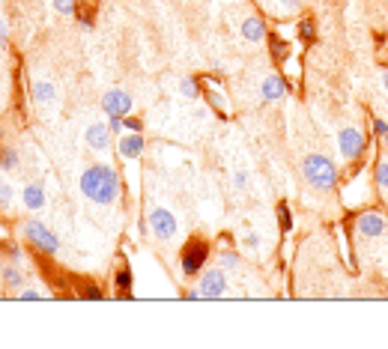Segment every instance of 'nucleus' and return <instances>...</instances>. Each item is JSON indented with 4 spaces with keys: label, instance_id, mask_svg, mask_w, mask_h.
I'll list each match as a JSON object with an SVG mask.
<instances>
[{
    "label": "nucleus",
    "instance_id": "6e6552de",
    "mask_svg": "<svg viewBox=\"0 0 388 349\" xmlns=\"http://www.w3.org/2000/svg\"><path fill=\"white\" fill-rule=\"evenodd\" d=\"M385 230L388 224L380 212H365V215L356 218V233L365 236V239H380V236H385Z\"/></svg>",
    "mask_w": 388,
    "mask_h": 349
},
{
    "label": "nucleus",
    "instance_id": "2f4dec72",
    "mask_svg": "<svg viewBox=\"0 0 388 349\" xmlns=\"http://www.w3.org/2000/svg\"><path fill=\"white\" fill-rule=\"evenodd\" d=\"M126 129L137 132V129H141V122H137V120H132V117H126Z\"/></svg>",
    "mask_w": 388,
    "mask_h": 349
},
{
    "label": "nucleus",
    "instance_id": "a211bd4d",
    "mask_svg": "<svg viewBox=\"0 0 388 349\" xmlns=\"http://www.w3.org/2000/svg\"><path fill=\"white\" fill-rule=\"evenodd\" d=\"M221 269L224 272H227V269H239L242 266V260H239V254H236V251H221Z\"/></svg>",
    "mask_w": 388,
    "mask_h": 349
},
{
    "label": "nucleus",
    "instance_id": "cd10ccee",
    "mask_svg": "<svg viewBox=\"0 0 388 349\" xmlns=\"http://www.w3.org/2000/svg\"><path fill=\"white\" fill-rule=\"evenodd\" d=\"M373 132H377V134H380V138H385V134H388V122L377 120V122H373Z\"/></svg>",
    "mask_w": 388,
    "mask_h": 349
},
{
    "label": "nucleus",
    "instance_id": "4be33fe9",
    "mask_svg": "<svg viewBox=\"0 0 388 349\" xmlns=\"http://www.w3.org/2000/svg\"><path fill=\"white\" fill-rule=\"evenodd\" d=\"M12 206V185L6 179H0V209H9Z\"/></svg>",
    "mask_w": 388,
    "mask_h": 349
},
{
    "label": "nucleus",
    "instance_id": "423d86ee",
    "mask_svg": "<svg viewBox=\"0 0 388 349\" xmlns=\"http://www.w3.org/2000/svg\"><path fill=\"white\" fill-rule=\"evenodd\" d=\"M177 230H180V224H177V218H173L170 209H153L149 212V233H153L156 239L168 242V239L177 236Z\"/></svg>",
    "mask_w": 388,
    "mask_h": 349
},
{
    "label": "nucleus",
    "instance_id": "bb28decb",
    "mask_svg": "<svg viewBox=\"0 0 388 349\" xmlns=\"http://www.w3.org/2000/svg\"><path fill=\"white\" fill-rule=\"evenodd\" d=\"M117 284H120V290H129V286H132V275H129V272H120Z\"/></svg>",
    "mask_w": 388,
    "mask_h": 349
},
{
    "label": "nucleus",
    "instance_id": "1a4fd4ad",
    "mask_svg": "<svg viewBox=\"0 0 388 349\" xmlns=\"http://www.w3.org/2000/svg\"><path fill=\"white\" fill-rule=\"evenodd\" d=\"M111 126L108 122H90L87 126V132H84V141H87V146L93 149V153H108L111 149Z\"/></svg>",
    "mask_w": 388,
    "mask_h": 349
},
{
    "label": "nucleus",
    "instance_id": "9d476101",
    "mask_svg": "<svg viewBox=\"0 0 388 349\" xmlns=\"http://www.w3.org/2000/svg\"><path fill=\"white\" fill-rule=\"evenodd\" d=\"M206 257H209V248L204 242H192L189 248H185V254H182V272H185V275H197V272L204 269Z\"/></svg>",
    "mask_w": 388,
    "mask_h": 349
},
{
    "label": "nucleus",
    "instance_id": "c756f323",
    "mask_svg": "<svg viewBox=\"0 0 388 349\" xmlns=\"http://www.w3.org/2000/svg\"><path fill=\"white\" fill-rule=\"evenodd\" d=\"M245 245H248V248H257V245H260V236H257V233H248V236H245Z\"/></svg>",
    "mask_w": 388,
    "mask_h": 349
},
{
    "label": "nucleus",
    "instance_id": "412c9836",
    "mask_svg": "<svg viewBox=\"0 0 388 349\" xmlns=\"http://www.w3.org/2000/svg\"><path fill=\"white\" fill-rule=\"evenodd\" d=\"M15 298H21V302H39V298H45V293L33 290V286H21V290L15 293Z\"/></svg>",
    "mask_w": 388,
    "mask_h": 349
},
{
    "label": "nucleus",
    "instance_id": "2eb2a0df",
    "mask_svg": "<svg viewBox=\"0 0 388 349\" xmlns=\"http://www.w3.org/2000/svg\"><path fill=\"white\" fill-rule=\"evenodd\" d=\"M21 201L27 209H42L45 206V191H42V185H36V182H27L24 185V191H21Z\"/></svg>",
    "mask_w": 388,
    "mask_h": 349
},
{
    "label": "nucleus",
    "instance_id": "a878e982",
    "mask_svg": "<svg viewBox=\"0 0 388 349\" xmlns=\"http://www.w3.org/2000/svg\"><path fill=\"white\" fill-rule=\"evenodd\" d=\"M284 12H293V9H302V0H278Z\"/></svg>",
    "mask_w": 388,
    "mask_h": 349
},
{
    "label": "nucleus",
    "instance_id": "4468645a",
    "mask_svg": "<svg viewBox=\"0 0 388 349\" xmlns=\"http://www.w3.org/2000/svg\"><path fill=\"white\" fill-rule=\"evenodd\" d=\"M33 102L36 105H54L57 102V87L51 81H36L33 84Z\"/></svg>",
    "mask_w": 388,
    "mask_h": 349
},
{
    "label": "nucleus",
    "instance_id": "393cba45",
    "mask_svg": "<svg viewBox=\"0 0 388 349\" xmlns=\"http://www.w3.org/2000/svg\"><path fill=\"white\" fill-rule=\"evenodd\" d=\"M233 185H236V189H239V191H242V189H245V185H248V173H242V170H236V173H233Z\"/></svg>",
    "mask_w": 388,
    "mask_h": 349
},
{
    "label": "nucleus",
    "instance_id": "0eeeda50",
    "mask_svg": "<svg viewBox=\"0 0 388 349\" xmlns=\"http://www.w3.org/2000/svg\"><path fill=\"white\" fill-rule=\"evenodd\" d=\"M132 96L126 90H108L102 96V110L108 117H129L132 114Z\"/></svg>",
    "mask_w": 388,
    "mask_h": 349
},
{
    "label": "nucleus",
    "instance_id": "f03ea898",
    "mask_svg": "<svg viewBox=\"0 0 388 349\" xmlns=\"http://www.w3.org/2000/svg\"><path fill=\"white\" fill-rule=\"evenodd\" d=\"M302 177L311 189H320V191H332L337 185V167L334 161H329L320 153H311L302 158Z\"/></svg>",
    "mask_w": 388,
    "mask_h": 349
},
{
    "label": "nucleus",
    "instance_id": "473e14b6",
    "mask_svg": "<svg viewBox=\"0 0 388 349\" xmlns=\"http://www.w3.org/2000/svg\"><path fill=\"white\" fill-rule=\"evenodd\" d=\"M380 81H382V87L388 90V69H382V75H380Z\"/></svg>",
    "mask_w": 388,
    "mask_h": 349
},
{
    "label": "nucleus",
    "instance_id": "aec40b11",
    "mask_svg": "<svg viewBox=\"0 0 388 349\" xmlns=\"http://www.w3.org/2000/svg\"><path fill=\"white\" fill-rule=\"evenodd\" d=\"M373 177H377V185H380V189L388 191V158L377 161V170H373Z\"/></svg>",
    "mask_w": 388,
    "mask_h": 349
},
{
    "label": "nucleus",
    "instance_id": "5701e85b",
    "mask_svg": "<svg viewBox=\"0 0 388 349\" xmlns=\"http://www.w3.org/2000/svg\"><path fill=\"white\" fill-rule=\"evenodd\" d=\"M54 12H60V15H72L75 12V0H51Z\"/></svg>",
    "mask_w": 388,
    "mask_h": 349
},
{
    "label": "nucleus",
    "instance_id": "39448f33",
    "mask_svg": "<svg viewBox=\"0 0 388 349\" xmlns=\"http://www.w3.org/2000/svg\"><path fill=\"white\" fill-rule=\"evenodd\" d=\"M230 290V284H227V272H224L221 266L218 269H209L200 275V284H197V293L200 298H224Z\"/></svg>",
    "mask_w": 388,
    "mask_h": 349
},
{
    "label": "nucleus",
    "instance_id": "f8f14e48",
    "mask_svg": "<svg viewBox=\"0 0 388 349\" xmlns=\"http://www.w3.org/2000/svg\"><path fill=\"white\" fill-rule=\"evenodd\" d=\"M260 96H263V102H278V99H284V96H287L284 78H278V75H269V78H263Z\"/></svg>",
    "mask_w": 388,
    "mask_h": 349
},
{
    "label": "nucleus",
    "instance_id": "6ab92c4d",
    "mask_svg": "<svg viewBox=\"0 0 388 349\" xmlns=\"http://www.w3.org/2000/svg\"><path fill=\"white\" fill-rule=\"evenodd\" d=\"M180 93H182L185 99H197V96H200V87H197L194 78H182V81H180Z\"/></svg>",
    "mask_w": 388,
    "mask_h": 349
},
{
    "label": "nucleus",
    "instance_id": "c85d7f7f",
    "mask_svg": "<svg viewBox=\"0 0 388 349\" xmlns=\"http://www.w3.org/2000/svg\"><path fill=\"white\" fill-rule=\"evenodd\" d=\"M281 227L290 230V212H287V206H281Z\"/></svg>",
    "mask_w": 388,
    "mask_h": 349
},
{
    "label": "nucleus",
    "instance_id": "9b49d317",
    "mask_svg": "<svg viewBox=\"0 0 388 349\" xmlns=\"http://www.w3.org/2000/svg\"><path fill=\"white\" fill-rule=\"evenodd\" d=\"M239 33H242V39H245V42L257 45V42L266 39V24H263V18H260V15H245V21H242Z\"/></svg>",
    "mask_w": 388,
    "mask_h": 349
},
{
    "label": "nucleus",
    "instance_id": "dca6fc26",
    "mask_svg": "<svg viewBox=\"0 0 388 349\" xmlns=\"http://www.w3.org/2000/svg\"><path fill=\"white\" fill-rule=\"evenodd\" d=\"M4 284H6V290H21V286H24V275H21V272L15 269V266H6L4 269Z\"/></svg>",
    "mask_w": 388,
    "mask_h": 349
},
{
    "label": "nucleus",
    "instance_id": "b1692460",
    "mask_svg": "<svg viewBox=\"0 0 388 349\" xmlns=\"http://www.w3.org/2000/svg\"><path fill=\"white\" fill-rule=\"evenodd\" d=\"M108 126H111L114 134H123V132H126V117H108Z\"/></svg>",
    "mask_w": 388,
    "mask_h": 349
},
{
    "label": "nucleus",
    "instance_id": "7c9ffc66",
    "mask_svg": "<svg viewBox=\"0 0 388 349\" xmlns=\"http://www.w3.org/2000/svg\"><path fill=\"white\" fill-rule=\"evenodd\" d=\"M4 45H6V21L0 18V48H4Z\"/></svg>",
    "mask_w": 388,
    "mask_h": 349
},
{
    "label": "nucleus",
    "instance_id": "ddd939ff",
    "mask_svg": "<svg viewBox=\"0 0 388 349\" xmlns=\"http://www.w3.org/2000/svg\"><path fill=\"white\" fill-rule=\"evenodd\" d=\"M141 153H144V138H141V132L123 134V138H120V156H123V158H137Z\"/></svg>",
    "mask_w": 388,
    "mask_h": 349
},
{
    "label": "nucleus",
    "instance_id": "f3484780",
    "mask_svg": "<svg viewBox=\"0 0 388 349\" xmlns=\"http://www.w3.org/2000/svg\"><path fill=\"white\" fill-rule=\"evenodd\" d=\"M0 167H6V170H15V167H18L15 146H4V149H0Z\"/></svg>",
    "mask_w": 388,
    "mask_h": 349
},
{
    "label": "nucleus",
    "instance_id": "20e7f679",
    "mask_svg": "<svg viewBox=\"0 0 388 349\" xmlns=\"http://www.w3.org/2000/svg\"><path fill=\"white\" fill-rule=\"evenodd\" d=\"M24 239H30L39 251L45 254H57L60 251V239H57V233H51V227H45L42 221H36L30 218L27 224H24Z\"/></svg>",
    "mask_w": 388,
    "mask_h": 349
},
{
    "label": "nucleus",
    "instance_id": "f257e3e1",
    "mask_svg": "<svg viewBox=\"0 0 388 349\" xmlns=\"http://www.w3.org/2000/svg\"><path fill=\"white\" fill-rule=\"evenodd\" d=\"M81 194L96 206H111L120 197V177L111 165H90L81 173Z\"/></svg>",
    "mask_w": 388,
    "mask_h": 349
},
{
    "label": "nucleus",
    "instance_id": "72a5a7b5",
    "mask_svg": "<svg viewBox=\"0 0 388 349\" xmlns=\"http://www.w3.org/2000/svg\"><path fill=\"white\" fill-rule=\"evenodd\" d=\"M382 141H385V149H388V134H385V138H382Z\"/></svg>",
    "mask_w": 388,
    "mask_h": 349
},
{
    "label": "nucleus",
    "instance_id": "7ed1b4c3",
    "mask_svg": "<svg viewBox=\"0 0 388 349\" xmlns=\"http://www.w3.org/2000/svg\"><path fill=\"white\" fill-rule=\"evenodd\" d=\"M365 146H368V138L358 126H344L337 132V153H341L344 161H356L361 153H365Z\"/></svg>",
    "mask_w": 388,
    "mask_h": 349
}]
</instances>
